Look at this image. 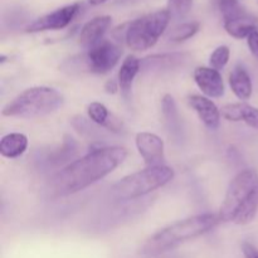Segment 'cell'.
I'll use <instances>...</instances> for the list:
<instances>
[{
  "mask_svg": "<svg viewBox=\"0 0 258 258\" xmlns=\"http://www.w3.org/2000/svg\"><path fill=\"white\" fill-rule=\"evenodd\" d=\"M127 158L122 146H103L72 161L50 176L47 193L52 199L76 194L107 176Z\"/></svg>",
  "mask_w": 258,
  "mask_h": 258,
  "instance_id": "cell-1",
  "label": "cell"
},
{
  "mask_svg": "<svg viewBox=\"0 0 258 258\" xmlns=\"http://www.w3.org/2000/svg\"><path fill=\"white\" fill-rule=\"evenodd\" d=\"M257 212L258 174L252 169H246L239 171L229 184L218 217L223 223L244 226L253 221Z\"/></svg>",
  "mask_w": 258,
  "mask_h": 258,
  "instance_id": "cell-2",
  "label": "cell"
},
{
  "mask_svg": "<svg viewBox=\"0 0 258 258\" xmlns=\"http://www.w3.org/2000/svg\"><path fill=\"white\" fill-rule=\"evenodd\" d=\"M221 223L218 214L204 213L175 222L156 232L141 247L140 253L145 257H156L185 242L208 233Z\"/></svg>",
  "mask_w": 258,
  "mask_h": 258,
  "instance_id": "cell-3",
  "label": "cell"
},
{
  "mask_svg": "<svg viewBox=\"0 0 258 258\" xmlns=\"http://www.w3.org/2000/svg\"><path fill=\"white\" fill-rule=\"evenodd\" d=\"M63 103L64 97L59 91L47 86H37L13 98L3 107L2 115L19 118L43 117L59 110Z\"/></svg>",
  "mask_w": 258,
  "mask_h": 258,
  "instance_id": "cell-4",
  "label": "cell"
},
{
  "mask_svg": "<svg viewBox=\"0 0 258 258\" xmlns=\"http://www.w3.org/2000/svg\"><path fill=\"white\" fill-rule=\"evenodd\" d=\"M173 178L174 170L169 166H148L144 170H139L120 179L113 184L111 193L116 201H135L166 185Z\"/></svg>",
  "mask_w": 258,
  "mask_h": 258,
  "instance_id": "cell-5",
  "label": "cell"
},
{
  "mask_svg": "<svg viewBox=\"0 0 258 258\" xmlns=\"http://www.w3.org/2000/svg\"><path fill=\"white\" fill-rule=\"evenodd\" d=\"M122 55V49L108 40H102L87 52L77 57L70 58L63 63V71L68 73H95L105 75L112 71Z\"/></svg>",
  "mask_w": 258,
  "mask_h": 258,
  "instance_id": "cell-6",
  "label": "cell"
},
{
  "mask_svg": "<svg viewBox=\"0 0 258 258\" xmlns=\"http://www.w3.org/2000/svg\"><path fill=\"white\" fill-rule=\"evenodd\" d=\"M170 14L166 9L150 13L128 23L125 42L130 49L141 52L154 47L170 23Z\"/></svg>",
  "mask_w": 258,
  "mask_h": 258,
  "instance_id": "cell-7",
  "label": "cell"
},
{
  "mask_svg": "<svg viewBox=\"0 0 258 258\" xmlns=\"http://www.w3.org/2000/svg\"><path fill=\"white\" fill-rule=\"evenodd\" d=\"M80 9V3H73V4L66 5V7L59 8V9L54 10V12L48 13V14L35 19L34 22L30 23V24L25 28V32L38 33L44 32V30L64 29V28L68 27V25L73 22V19L77 17Z\"/></svg>",
  "mask_w": 258,
  "mask_h": 258,
  "instance_id": "cell-8",
  "label": "cell"
},
{
  "mask_svg": "<svg viewBox=\"0 0 258 258\" xmlns=\"http://www.w3.org/2000/svg\"><path fill=\"white\" fill-rule=\"evenodd\" d=\"M136 148L148 166L164 165V141L151 133H139L135 138Z\"/></svg>",
  "mask_w": 258,
  "mask_h": 258,
  "instance_id": "cell-9",
  "label": "cell"
},
{
  "mask_svg": "<svg viewBox=\"0 0 258 258\" xmlns=\"http://www.w3.org/2000/svg\"><path fill=\"white\" fill-rule=\"evenodd\" d=\"M193 78L206 97L219 98L224 95L223 77L219 71L212 67H197Z\"/></svg>",
  "mask_w": 258,
  "mask_h": 258,
  "instance_id": "cell-10",
  "label": "cell"
},
{
  "mask_svg": "<svg viewBox=\"0 0 258 258\" xmlns=\"http://www.w3.org/2000/svg\"><path fill=\"white\" fill-rule=\"evenodd\" d=\"M188 59L189 54L180 52L149 55L141 60V70L145 72H169L183 67Z\"/></svg>",
  "mask_w": 258,
  "mask_h": 258,
  "instance_id": "cell-11",
  "label": "cell"
},
{
  "mask_svg": "<svg viewBox=\"0 0 258 258\" xmlns=\"http://www.w3.org/2000/svg\"><path fill=\"white\" fill-rule=\"evenodd\" d=\"M189 106L197 112L207 128L216 131L221 125V111L216 103L206 96L193 95L188 98Z\"/></svg>",
  "mask_w": 258,
  "mask_h": 258,
  "instance_id": "cell-12",
  "label": "cell"
},
{
  "mask_svg": "<svg viewBox=\"0 0 258 258\" xmlns=\"http://www.w3.org/2000/svg\"><path fill=\"white\" fill-rule=\"evenodd\" d=\"M111 23H112V18L108 15L96 17L86 23L81 29L80 37H78V43L81 47L90 49L102 42L103 35L110 28Z\"/></svg>",
  "mask_w": 258,
  "mask_h": 258,
  "instance_id": "cell-13",
  "label": "cell"
},
{
  "mask_svg": "<svg viewBox=\"0 0 258 258\" xmlns=\"http://www.w3.org/2000/svg\"><path fill=\"white\" fill-rule=\"evenodd\" d=\"M141 72V60L135 55H127L121 64L117 75L118 85H120L121 95L127 100L131 96L134 80Z\"/></svg>",
  "mask_w": 258,
  "mask_h": 258,
  "instance_id": "cell-14",
  "label": "cell"
},
{
  "mask_svg": "<svg viewBox=\"0 0 258 258\" xmlns=\"http://www.w3.org/2000/svg\"><path fill=\"white\" fill-rule=\"evenodd\" d=\"M224 29L231 37L242 39L248 38L249 34L258 30V22L256 18L243 12L237 17L224 20Z\"/></svg>",
  "mask_w": 258,
  "mask_h": 258,
  "instance_id": "cell-15",
  "label": "cell"
},
{
  "mask_svg": "<svg viewBox=\"0 0 258 258\" xmlns=\"http://www.w3.org/2000/svg\"><path fill=\"white\" fill-rule=\"evenodd\" d=\"M88 118L96 123L97 126L105 127L106 130H110L112 133H121L122 131V122L117 117L110 113L105 105L100 102H92L87 107Z\"/></svg>",
  "mask_w": 258,
  "mask_h": 258,
  "instance_id": "cell-16",
  "label": "cell"
},
{
  "mask_svg": "<svg viewBox=\"0 0 258 258\" xmlns=\"http://www.w3.org/2000/svg\"><path fill=\"white\" fill-rule=\"evenodd\" d=\"M229 86L236 97L239 100L247 101L251 98L253 86H252L251 76L243 66L238 64L233 68L229 75Z\"/></svg>",
  "mask_w": 258,
  "mask_h": 258,
  "instance_id": "cell-17",
  "label": "cell"
},
{
  "mask_svg": "<svg viewBox=\"0 0 258 258\" xmlns=\"http://www.w3.org/2000/svg\"><path fill=\"white\" fill-rule=\"evenodd\" d=\"M28 149L27 135L20 133L7 134L0 140V154L8 159H17L22 156Z\"/></svg>",
  "mask_w": 258,
  "mask_h": 258,
  "instance_id": "cell-18",
  "label": "cell"
},
{
  "mask_svg": "<svg viewBox=\"0 0 258 258\" xmlns=\"http://www.w3.org/2000/svg\"><path fill=\"white\" fill-rule=\"evenodd\" d=\"M161 111L170 131H180V117L173 96L165 95L161 100Z\"/></svg>",
  "mask_w": 258,
  "mask_h": 258,
  "instance_id": "cell-19",
  "label": "cell"
},
{
  "mask_svg": "<svg viewBox=\"0 0 258 258\" xmlns=\"http://www.w3.org/2000/svg\"><path fill=\"white\" fill-rule=\"evenodd\" d=\"M201 29V23L199 22H186L183 24H179L174 28L169 34V39L171 42L181 43L184 40L190 39L191 37L197 34Z\"/></svg>",
  "mask_w": 258,
  "mask_h": 258,
  "instance_id": "cell-20",
  "label": "cell"
},
{
  "mask_svg": "<svg viewBox=\"0 0 258 258\" xmlns=\"http://www.w3.org/2000/svg\"><path fill=\"white\" fill-rule=\"evenodd\" d=\"M193 7V0H168L166 10L170 14L171 19H181L190 12Z\"/></svg>",
  "mask_w": 258,
  "mask_h": 258,
  "instance_id": "cell-21",
  "label": "cell"
},
{
  "mask_svg": "<svg viewBox=\"0 0 258 258\" xmlns=\"http://www.w3.org/2000/svg\"><path fill=\"white\" fill-rule=\"evenodd\" d=\"M213 2L223 15V20L231 19L244 12L238 4V0H213Z\"/></svg>",
  "mask_w": 258,
  "mask_h": 258,
  "instance_id": "cell-22",
  "label": "cell"
},
{
  "mask_svg": "<svg viewBox=\"0 0 258 258\" xmlns=\"http://www.w3.org/2000/svg\"><path fill=\"white\" fill-rule=\"evenodd\" d=\"M229 57H231L229 48L227 45H219L218 48L214 49V52L209 57V64H211L212 68L217 71L223 70L227 66V63H228Z\"/></svg>",
  "mask_w": 258,
  "mask_h": 258,
  "instance_id": "cell-23",
  "label": "cell"
},
{
  "mask_svg": "<svg viewBox=\"0 0 258 258\" xmlns=\"http://www.w3.org/2000/svg\"><path fill=\"white\" fill-rule=\"evenodd\" d=\"M239 121L246 122L249 127L258 130V108L244 102H239Z\"/></svg>",
  "mask_w": 258,
  "mask_h": 258,
  "instance_id": "cell-24",
  "label": "cell"
},
{
  "mask_svg": "<svg viewBox=\"0 0 258 258\" xmlns=\"http://www.w3.org/2000/svg\"><path fill=\"white\" fill-rule=\"evenodd\" d=\"M247 44H248V48L252 54L258 59V30L249 34V37L247 38Z\"/></svg>",
  "mask_w": 258,
  "mask_h": 258,
  "instance_id": "cell-25",
  "label": "cell"
},
{
  "mask_svg": "<svg viewBox=\"0 0 258 258\" xmlns=\"http://www.w3.org/2000/svg\"><path fill=\"white\" fill-rule=\"evenodd\" d=\"M242 252H243L246 258H258V249L253 244L248 243V242H244L242 244Z\"/></svg>",
  "mask_w": 258,
  "mask_h": 258,
  "instance_id": "cell-26",
  "label": "cell"
},
{
  "mask_svg": "<svg viewBox=\"0 0 258 258\" xmlns=\"http://www.w3.org/2000/svg\"><path fill=\"white\" fill-rule=\"evenodd\" d=\"M105 90H106V92H107V93L115 95V93L118 92V90H120V85H118V81L108 80L107 82L105 83Z\"/></svg>",
  "mask_w": 258,
  "mask_h": 258,
  "instance_id": "cell-27",
  "label": "cell"
},
{
  "mask_svg": "<svg viewBox=\"0 0 258 258\" xmlns=\"http://www.w3.org/2000/svg\"><path fill=\"white\" fill-rule=\"evenodd\" d=\"M139 2H143V0H115V4L116 5H133Z\"/></svg>",
  "mask_w": 258,
  "mask_h": 258,
  "instance_id": "cell-28",
  "label": "cell"
},
{
  "mask_svg": "<svg viewBox=\"0 0 258 258\" xmlns=\"http://www.w3.org/2000/svg\"><path fill=\"white\" fill-rule=\"evenodd\" d=\"M106 2H108V0H88V3H90L91 5H93V7H96V5H101Z\"/></svg>",
  "mask_w": 258,
  "mask_h": 258,
  "instance_id": "cell-29",
  "label": "cell"
}]
</instances>
